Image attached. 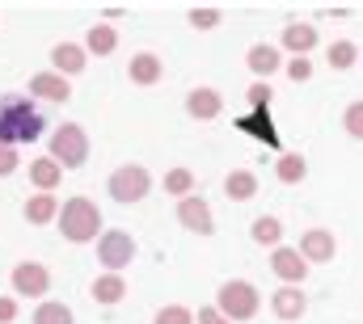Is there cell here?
<instances>
[{
	"label": "cell",
	"instance_id": "obj_1",
	"mask_svg": "<svg viewBox=\"0 0 363 324\" xmlns=\"http://www.w3.org/2000/svg\"><path fill=\"white\" fill-rule=\"evenodd\" d=\"M47 135V114L38 110V101L4 93L0 97V144L17 148V144H34Z\"/></svg>",
	"mask_w": 363,
	"mask_h": 324
},
{
	"label": "cell",
	"instance_id": "obj_2",
	"mask_svg": "<svg viewBox=\"0 0 363 324\" xmlns=\"http://www.w3.org/2000/svg\"><path fill=\"white\" fill-rule=\"evenodd\" d=\"M60 232H64V241H72V244L97 241L101 236V211H97V202L85 198V194L68 198L64 211H60Z\"/></svg>",
	"mask_w": 363,
	"mask_h": 324
},
{
	"label": "cell",
	"instance_id": "obj_3",
	"mask_svg": "<svg viewBox=\"0 0 363 324\" xmlns=\"http://www.w3.org/2000/svg\"><path fill=\"white\" fill-rule=\"evenodd\" d=\"M47 156L60 161L64 168H81V164L89 161V135H85V127L81 122H60L51 131V152Z\"/></svg>",
	"mask_w": 363,
	"mask_h": 324
},
{
	"label": "cell",
	"instance_id": "obj_4",
	"mask_svg": "<svg viewBox=\"0 0 363 324\" xmlns=\"http://www.w3.org/2000/svg\"><path fill=\"white\" fill-rule=\"evenodd\" d=\"M216 303H220V312L228 316V320H254L258 316V308H262V295H258V287L254 282H245V278H233V282H224L220 287V295H216Z\"/></svg>",
	"mask_w": 363,
	"mask_h": 324
},
{
	"label": "cell",
	"instance_id": "obj_5",
	"mask_svg": "<svg viewBox=\"0 0 363 324\" xmlns=\"http://www.w3.org/2000/svg\"><path fill=\"white\" fill-rule=\"evenodd\" d=\"M106 190H110V198H114V202L135 207V202H144V198H148L152 177H148V168H144V164H123V168H114V173L106 177Z\"/></svg>",
	"mask_w": 363,
	"mask_h": 324
},
{
	"label": "cell",
	"instance_id": "obj_6",
	"mask_svg": "<svg viewBox=\"0 0 363 324\" xmlns=\"http://www.w3.org/2000/svg\"><path fill=\"white\" fill-rule=\"evenodd\" d=\"M131 257H135V236H131V232L110 228V232H101V236H97V261L106 265V274L127 270V265H131Z\"/></svg>",
	"mask_w": 363,
	"mask_h": 324
},
{
	"label": "cell",
	"instance_id": "obj_7",
	"mask_svg": "<svg viewBox=\"0 0 363 324\" xmlns=\"http://www.w3.org/2000/svg\"><path fill=\"white\" fill-rule=\"evenodd\" d=\"M9 282H13V291H17L21 299H47V291H51V270H47L43 261H17L13 274H9Z\"/></svg>",
	"mask_w": 363,
	"mask_h": 324
},
{
	"label": "cell",
	"instance_id": "obj_8",
	"mask_svg": "<svg viewBox=\"0 0 363 324\" xmlns=\"http://www.w3.org/2000/svg\"><path fill=\"white\" fill-rule=\"evenodd\" d=\"M178 224L186 228V232H194V236H211V232H216L211 202H207V198H199V194L182 198V202H178Z\"/></svg>",
	"mask_w": 363,
	"mask_h": 324
},
{
	"label": "cell",
	"instance_id": "obj_9",
	"mask_svg": "<svg viewBox=\"0 0 363 324\" xmlns=\"http://www.w3.org/2000/svg\"><path fill=\"white\" fill-rule=\"evenodd\" d=\"M271 270L283 287H300L308 278V261L300 257V248H283V244L271 253Z\"/></svg>",
	"mask_w": 363,
	"mask_h": 324
},
{
	"label": "cell",
	"instance_id": "obj_10",
	"mask_svg": "<svg viewBox=\"0 0 363 324\" xmlns=\"http://www.w3.org/2000/svg\"><path fill=\"white\" fill-rule=\"evenodd\" d=\"M220 110H224V93H220V88L199 84V88H190V93H186V114H190V118L211 122V118H220Z\"/></svg>",
	"mask_w": 363,
	"mask_h": 324
},
{
	"label": "cell",
	"instance_id": "obj_11",
	"mask_svg": "<svg viewBox=\"0 0 363 324\" xmlns=\"http://www.w3.org/2000/svg\"><path fill=\"white\" fill-rule=\"evenodd\" d=\"M334 253H338V241H334V232H325V228H308V232L300 236V257H304L308 265H325V261H334Z\"/></svg>",
	"mask_w": 363,
	"mask_h": 324
},
{
	"label": "cell",
	"instance_id": "obj_12",
	"mask_svg": "<svg viewBox=\"0 0 363 324\" xmlns=\"http://www.w3.org/2000/svg\"><path fill=\"white\" fill-rule=\"evenodd\" d=\"M85 68H89V51H85L81 42H55V47H51V72L77 76V72H85Z\"/></svg>",
	"mask_w": 363,
	"mask_h": 324
},
{
	"label": "cell",
	"instance_id": "obj_13",
	"mask_svg": "<svg viewBox=\"0 0 363 324\" xmlns=\"http://www.w3.org/2000/svg\"><path fill=\"white\" fill-rule=\"evenodd\" d=\"M30 93H34L38 101L64 105V101L72 97V84H68V76H60V72H38V76H30Z\"/></svg>",
	"mask_w": 363,
	"mask_h": 324
},
{
	"label": "cell",
	"instance_id": "obj_14",
	"mask_svg": "<svg viewBox=\"0 0 363 324\" xmlns=\"http://www.w3.org/2000/svg\"><path fill=\"white\" fill-rule=\"evenodd\" d=\"M245 64H250V72H254L258 81H267V76H274V72L283 68V47L254 42V47H250V55H245Z\"/></svg>",
	"mask_w": 363,
	"mask_h": 324
},
{
	"label": "cell",
	"instance_id": "obj_15",
	"mask_svg": "<svg viewBox=\"0 0 363 324\" xmlns=\"http://www.w3.org/2000/svg\"><path fill=\"white\" fill-rule=\"evenodd\" d=\"M271 312L279 316V320L291 324V320H300V316L308 312V299L300 295V287H279V291L271 295Z\"/></svg>",
	"mask_w": 363,
	"mask_h": 324
},
{
	"label": "cell",
	"instance_id": "obj_16",
	"mask_svg": "<svg viewBox=\"0 0 363 324\" xmlns=\"http://www.w3.org/2000/svg\"><path fill=\"white\" fill-rule=\"evenodd\" d=\"M26 173H30V181H34V194H55L60 181H64V164L51 161V156H38Z\"/></svg>",
	"mask_w": 363,
	"mask_h": 324
},
{
	"label": "cell",
	"instance_id": "obj_17",
	"mask_svg": "<svg viewBox=\"0 0 363 324\" xmlns=\"http://www.w3.org/2000/svg\"><path fill=\"white\" fill-rule=\"evenodd\" d=\"M237 131L262 139L267 148H279V131H274V122H271V110H250L245 118H237Z\"/></svg>",
	"mask_w": 363,
	"mask_h": 324
},
{
	"label": "cell",
	"instance_id": "obj_18",
	"mask_svg": "<svg viewBox=\"0 0 363 324\" xmlns=\"http://www.w3.org/2000/svg\"><path fill=\"white\" fill-rule=\"evenodd\" d=\"M283 51H291V59H300V55H308L313 47H317V30L308 25V21H291L287 30H283V42H279Z\"/></svg>",
	"mask_w": 363,
	"mask_h": 324
},
{
	"label": "cell",
	"instance_id": "obj_19",
	"mask_svg": "<svg viewBox=\"0 0 363 324\" xmlns=\"http://www.w3.org/2000/svg\"><path fill=\"white\" fill-rule=\"evenodd\" d=\"M127 76L131 84H157L165 76V68H161V55H152V51H140V55H131V64H127Z\"/></svg>",
	"mask_w": 363,
	"mask_h": 324
},
{
	"label": "cell",
	"instance_id": "obj_20",
	"mask_svg": "<svg viewBox=\"0 0 363 324\" xmlns=\"http://www.w3.org/2000/svg\"><path fill=\"white\" fill-rule=\"evenodd\" d=\"M60 211H64V207L55 202V194H30V198H26V224H34V228L60 219Z\"/></svg>",
	"mask_w": 363,
	"mask_h": 324
},
{
	"label": "cell",
	"instance_id": "obj_21",
	"mask_svg": "<svg viewBox=\"0 0 363 324\" xmlns=\"http://www.w3.org/2000/svg\"><path fill=\"white\" fill-rule=\"evenodd\" d=\"M224 194H228L233 202H250V198L258 194V177H254V168H233V173L224 177Z\"/></svg>",
	"mask_w": 363,
	"mask_h": 324
},
{
	"label": "cell",
	"instance_id": "obj_22",
	"mask_svg": "<svg viewBox=\"0 0 363 324\" xmlns=\"http://www.w3.org/2000/svg\"><path fill=\"white\" fill-rule=\"evenodd\" d=\"M93 299L97 303H123L127 299V282H123V274H101L97 282H93Z\"/></svg>",
	"mask_w": 363,
	"mask_h": 324
},
{
	"label": "cell",
	"instance_id": "obj_23",
	"mask_svg": "<svg viewBox=\"0 0 363 324\" xmlns=\"http://www.w3.org/2000/svg\"><path fill=\"white\" fill-rule=\"evenodd\" d=\"M304 173H308V161H304L300 152H283V156H279V164H274V177H279L283 185L304 181Z\"/></svg>",
	"mask_w": 363,
	"mask_h": 324
},
{
	"label": "cell",
	"instance_id": "obj_24",
	"mask_svg": "<svg viewBox=\"0 0 363 324\" xmlns=\"http://www.w3.org/2000/svg\"><path fill=\"white\" fill-rule=\"evenodd\" d=\"M250 236H254V244H267V248H279V241H283V224L274 219V215H262V219H254V228H250Z\"/></svg>",
	"mask_w": 363,
	"mask_h": 324
},
{
	"label": "cell",
	"instance_id": "obj_25",
	"mask_svg": "<svg viewBox=\"0 0 363 324\" xmlns=\"http://www.w3.org/2000/svg\"><path fill=\"white\" fill-rule=\"evenodd\" d=\"M114 47H118V34H114L106 21H101V25H93L89 34H85V51H89V55H110Z\"/></svg>",
	"mask_w": 363,
	"mask_h": 324
},
{
	"label": "cell",
	"instance_id": "obj_26",
	"mask_svg": "<svg viewBox=\"0 0 363 324\" xmlns=\"http://www.w3.org/2000/svg\"><path fill=\"white\" fill-rule=\"evenodd\" d=\"M325 59H330V68H338V72H347V68H355V59H359V51H355V42H351V38H338V42H330V51H325Z\"/></svg>",
	"mask_w": 363,
	"mask_h": 324
},
{
	"label": "cell",
	"instance_id": "obj_27",
	"mask_svg": "<svg viewBox=\"0 0 363 324\" xmlns=\"http://www.w3.org/2000/svg\"><path fill=\"white\" fill-rule=\"evenodd\" d=\"M161 185H165V194H174L182 202V198H190V190H194V173H190V168H169Z\"/></svg>",
	"mask_w": 363,
	"mask_h": 324
},
{
	"label": "cell",
	"instance_id": "obj_28",
	"mask_svg": "<svg viewBox=\"0 0 363 324\" xmlns=\"http://www.w3.org/2000/svg\"><path fill=\"white\" fill-rule=\"evenodd\" d=\"M34 324H72V308H68V303L47 299V303H38V308H34Z\"/></svg>",
	"mask_w": 363,
	"mask_h": 324
},
{
	"label": "cell",
	"instance_id": "obj_29",
	"mask_svg": "<svg viewBox=\"0 0 363 324\" xmlns=\"http://www.w3.org/2000/svg\"><path fill=\"white\" fill-rule=\"evenodd\" d=\"M152 324H194V316H190V308H182V303H165Z\"/></svg>",
	"mask_w": 363,
	"mask_h": 324
},
{
	"label": "cell",
	"instance_id": "obj_30",
	"mask_svg": "<svg viewBox=\"0 0 363 324\" xmlns=\"http://www.w3.org/2000/svg\"><path fill=\"white\" fill-rule=\"evenodd\" d=\"M342 127H347V135L363 139V101H351V105L342 110Z\"/></svg>",
	"mask_w": 363,
	"mask_h": 324
},
{
	"label": "cell",
	"instance_id": "obj_31",
	"mask_svg": "<svg viewBox=\"0 0 363 324\" xmlns=\"http://www.w3.org/2000/svg\"><path fill=\"white\" fill-rule=\"evenodd\" d=\"M245 97H250V105H254V110H271L274 88L267 81H258V84H250V93H245Z\"/></svg>",
	"mask_w": 363,
	"mask_h": 324
},
{
	"label": "cell",
	"instance_id": "obj_32",
	"mask_svg": "<svg viewBox=\"0 0 363 324\" xmlns=\"http://www.w3.org/2000/svg\"><path fill=\"white\" fill-rule=\"evenodd\" d=\"M190 25H199V30H216V25H220V13H216V8H194V13H190Z\"/></svg>",
	"mask_w": 363,
	"mask_h": 324
},
{
	"label": "cell",
	"instance_id": "obj_33",
	"mask_svg": "<svg viewBox=\"0 0 363 324\" xmlns=\"http://www.w3.org/2000/svg\"><path fill=\"white\" fill-rule=\"evenodd\" d=\"M287 76H291V81H308V76H313V59H308V55L287 59Z\"/></svg>",
	"mask_w": 363,
	"mask_h": 324
},
{
	"label": "cell",
	"instance_id": "obj_34",
	"mask_svg": "<svg viewBox=\"0 0 363 324\" xmlns=\"http://www.w3.org/2000/svg\"><path fill=\"white\" fill-rule=\"evenodd\" d=\"M194 324H233V320H228V316H224L220 308H203V312L194 316Z\"/></svg>",
	"mask_w": 363,
	"mask_h": 324
},
{
	"label": "cell",
	"instance_id": "obj_35",
	"mask_svg": "<svg viewBox=\"0 0 363 324\" xmlns=\"http://www.w3.org/2000/svg\"><path fill=\"white\" fill-rule=\"evenodd\" d=\"M13 168H17V148H4L0 144V177H9Z\"/></svg>",
	"mask_w": 363,
	"mask_h": 324
},
{
	"label": "cell",
	"instance_id": "obj_36",
	"mask_svg": "<svg viewBox=\"0 0 363 324\" xmlns=\"http://www.w3.org/2000/svg\"><path fill=\"white\" fill-rule=\"evenodd\" d=\"M13 320H17V299L0 295V324H13Z\"/></svg>",
	"mask_w": 363,
	"mask_h": 324
}]
</instances>
